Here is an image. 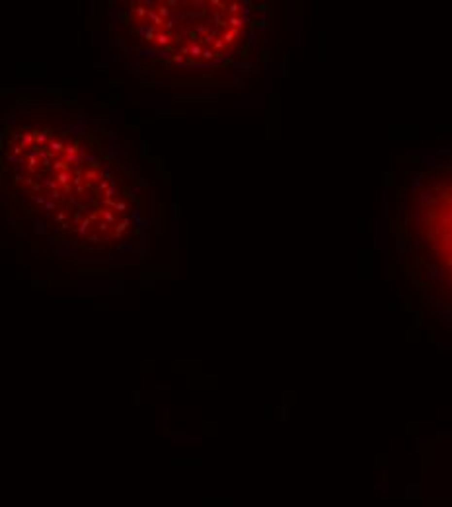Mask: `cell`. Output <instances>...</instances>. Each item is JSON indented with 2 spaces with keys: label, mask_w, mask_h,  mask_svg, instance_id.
Instances as JSON below:
<instances>
[{
  "label": "cell",
  "mask_w": 452,
  "mask_h": 507,
  "mask_svg": "<svg viewBox=\"0 0 452 507\" xmlns=\"http://www.w3.org/2000/svg\"><path fill=\"white\" fill-rule=\"evenodd\" d=\"M138 37L140 39H146V41H154V35H156V28L150 24V22H146V20H142L140 24H138Z\"/></svg>",
  "instance_id": "cell-1"
},
{
  "label": "cell",
  "mask_w": 452,
  "mask_h": 507,
  "mask_svg": "<svg viewBox=\"0 0 452 507\" xmlns=\"http://www.w3.org/2000/svg\"><path fill=\"white\" fill-rule=\"evenodd\" d=\"M109 174H111L109 164H103V166H101V172H100V178H101V180H103V178H109Z\"/></svg>",
  "instance_id": "cell-6"
},
{
  "label": "cell",
  "mask_w": 452,
  "mask_h": 507,
  "mask_svg": "<svg viewBox=\"0 0 452 507\" xmlns=\"http://www.w3.org/2000/svg\"><path fill=\"white\" fill-rule=\"evenodd\" d=\"M113 209H115V213H125V209H127V203H125V201H117Z\"/></svg>",
  "instance_id": "cell-7"
},
{
  "label": "cell",
  "mask_w": 452,
  "mask_h": 507,
  "mask_svg": "<svg viewBox=\"0 0 452 507\" xmlns=\"http://www.w3.org/2000/svg\"><path fill=\"white\" fill-rule=\"evenodd\" d=\"M32 143H33V133H26V135H24V141H22V145H20V147H22V149H26V147H28V145H32Z\"/></svg>",
  "instance_id": "cell-4"
},
{
  "label": "cell",
  "mask_w": 452,
  "mask_h": 507,
  "mask_svg": "<svg viewBox=\"0 0 452 507\" xmlns=\"http://www.w3.org/2000/svg\"><path fill=\"white\" fill-rule=\"evenodd\" d=\"M49 151H51V154H57V152H65V143L63 141H51L49 143Z\"/></svg>",
  "instance_id": "cell-2"
},
{
  "label": "cell",
  "mask_w": 452,
  "mask_h": 507,
  "mask_svg": "<svg viewBox=\"0 0 452 507\" xmlns=\"http://www.w3.org/2000/svg\"><path fill=\"white\" fill-rule=\"evenodd\" d=\"M88 228H90V219H84L82 224H80V228H78V234H86Z\"/></svg>",
  "instance_id": "cell-5"
},
{
  "label": "cell",
  "mask_w": 452,
  "mask_h": 507,
  "mask_svg": "<svg viewBox=\"0 0 452 507\" xmlns=\"http://www.w3.org/2000/svg\"><path fill=\"white\" fill-rule=\"evenodd\" d=\"M47 137H49V133H47V131H43V133H37V137H35V139H37V143H43V145H45Z\"/></svg>",
  "instance_id": "cell-9"
},
{
  "label": "cell",
  "mask_w": 452,
  "mask_h": 507,
  "mask_svg": "<svg viewBox=\"0 0 452 507\" xmlns=\"http://www.w3.org/2000/svg\"><path fill=\"white\" fill-rule=\"evenodd\" d=\"M103 219H105V222H107V224H111V222H115V213H111V211H105V213H103Z\"/></svg>",
  "instance_id": "cell-8"
},
{
  "label": "cell",
  "mask_w": 452,
  "mask_h": 507,
  "mask_svg": "<svg viewBox=\"0 0 452 507\" xmlns=\"http://www.w3.org/2000/svg\"><path fill=\"white\" fill-rule=\"evenodd\" d=\"M65 219H67V213H65V211H63V213H59V215H57V220H65Z\"/></svg>",
  "instance_id": "cell-10"
},
{
  "label": "cell",
  "mask_w": 452,
  "mask_h": 507,
  "mask_svg": "<svg viewBox=\"0 0 452 507\" xmlns=\"http://www.w3.org/2000/svg\"><path fill=\"white\" fill-rule=\"evenodd\" d=\"M68 180H72V174H70L68 170H65V172H59V174H57V184H59V186H65V187H67Z\"/></svg>",
  "instance_id": "cell-3"
}]
</instances>
